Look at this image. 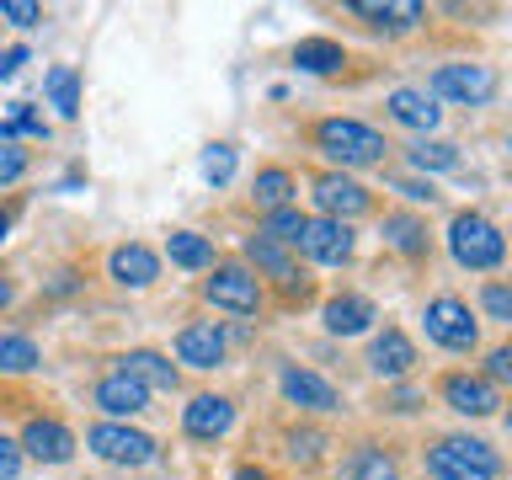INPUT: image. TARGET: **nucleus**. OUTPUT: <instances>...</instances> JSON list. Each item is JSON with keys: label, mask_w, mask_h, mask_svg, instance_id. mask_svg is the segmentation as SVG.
<instances>
[{"label": "nucleus", "mask_w": 512, "mask_h": 480, "mask_svg": "<svg viewBox=\"0 0 512 480\" xmlns=\"http://www.w3.org/2000/svg\"><path fill=\"white\" fill-rule=\"evenodd\" d=\"M315 150L331 166H342V176H347L352 166H379L390 144H384L379 128H368L358 118H326V123H315Z\"/></svg>", "instance_id": "1"}, {"label": "nucleus", "mask_w": 512, "mask_h": 480, "mask_svg": "<svg viewBox=\"0 0 512 480\" xmlns=\"http://www.w3.org/2000/svg\"><path fill=\"white\" fill-rule=\"evenodd\" d=\"M432 480H502V454L486 438H443L427 448Z\"/></svg>", "instance_id": "2"}, {"label": "nucleus", "mask_w": 512, "mask_h": 480, "mask_svg": "<svg viewBox=\"0 0 512 480\" xmlns=\"http://www.w3.org/2000/svg\"><path fill=\"white\" fill-rule=\"evenodd\" d=\"M448 251H454V262L470 267V272H496V267L507 262L502 230H496L486 214H475V208L454 214V224H448Z\"/></svg>", "instance_id": "3"}, {"label": "nucleus", "mask_w": 512, "mask_h": 480, "mask_svg": "<svg viewBox=\"0 0 512 480\" xmlns=\"http://www.w3.org/2000/svg\"><path fill=\"white\" fill-rule=\"evenodd\" d=\"M432 102H459V107H486L496 96V70L491 64H438L432 70V86H427Z\"/></svg>", "instance_id": "4"}, {"label": "nucleus", "mask_w": 512, "mask_h": 480, "mask_svg": "<svg viewBox=\"0 0 512 480\" xmlns=\"http://www.w3.org/2000/svg\"><path fill=\"white\" fill-rule=\"evenodd\" d=\"M203 299L214 304V310H230V315H256L267 294H262V278H256L251 267L224 262V267H214V278L203 283Z\"/></svg>", "instance_id": "5"}, {"label": "nucleus", "mask_w": 512, "mask_h": 480, "mask_svg": "<svg viewBox=\"0 0 512 480\" xmlns=\"http://www.w3.org/2000/svg\"><path fill=\"white\" fill-rule=\"evenodd\" d=\"M422 326H427L432 342L448 347V352H475V342H480V326H475L470 304L454 299V294L432 299V304H427V315H422Z\"/></svg>", "instance_id": "6"}, {"label": "nucleus", "mask_w": 512, "mask_h": 480, "mask_svg": "<svg viewBox=\"0 0 512 480\" xmlns=\"http://www.w3.org/2000/svg\"><path fill=\"white\" fill-rule=\"evenodd\" d=\"M86 448L107 464H150L155 459V438L139 427H128V422H96L86 432Z\"/></svg>", "instance_id": "7"}, {"label": "nucleus", "mask_w": 512, "mask_h": 480, "mask_svg": "<svg viewBox=\"0 0 512 480\" xmlns=\"http://www.w3.org/2000/svg\"><path fill=\"white\" fill-rule=\"evenodd\" d=\"M294 246L310 256V262H320V267H347V262H352V246H358V235H352V224L320 214V219H304V230H299Z\"/></svg>", "instance_id": "8"}, {"label": "nucleus", "mask_w": 512, "mask_h": 480, "mask_svg": "<svg viewBox=\"0 0 512 480\" xmlns=\"http://www.w3.org/2000/svg\"><path fill=\"white\" fill-rule=\"evenodd\" d=\"M310 192H315L320 214H326V219H342V224L374 208V198H368V187H358V182H352V176H342V171H320Z\"/></svg>", "instance_id": "9"}, {"label": "nucleus", "mask_w": 512, "mask_h": 480, "mask_svg": "<svg viewBox=\"0 0 512 480\" xmlns=\"http://www.w3.org/2000/svg\"><path fill=\"white\" fill-rule=\"evenodd\" d=\"M16 448L32 454L38 464H64L75 454V432L64 422H54V416H32V422L22 427V438H16Z\"/></svg>", "instance_id": "10"}, {"label": "nucleus", "mask_w": 512, "mask_h": 480, "mask_svg": "<svg viewBox=\"0 0 512 480\" xmlns=\"http://www.w3.org/2000/svg\"><path fill=\"white\" fill-rule=\"evenodd\" d=\"M438 390L448 400V411H459V416H496L502 411V390L486 384L480 374H448Z\"/></svg>", "instance_id": "11"}, {"label": "nucleus", "mask_w": 512, "mask_h": 480, "mask_svg": "<svg viewBox=\"0 0 512 480\" xmlns=\"http://www.w3.org/2000/svg\"><path fill=\"white\" fill-rule=\"evenodd\" d=\"M278 384H283V395L294 400L299 411H342V395H336V384L320 379V374H310V368H294V363H288L283 374H278Z\"/></svg>", "instance_id": "12"}, {"label": "nucleus", "mask_w": 512, "mask_h": 480, "mask_svg": "<svg viewBox=\"0 0 512 480\" xmlns=\"http://www.w3.org/2000/svg\"><path fill=\"white\" fill-rule=\"evenodd\" d=\"M230 427H235V406H230L224 395H198V400L182 411V432H187V438H198V443H214V438H224Z\"/></svg>", "instance_id": "13"}, {"label": "nucleus", "mask_w": 512, "mask_h": 480, "mask_svg": "<svg viewBox=\"0 0 512 480\" xmlns=\"http://www.w3.org/2000/svg\"><path fill=\"white\" fill-rule=\"evenodd\" d=\"M368 368H374L379 379H406L411 368H416L411 336L400 331V326H384V331L374 336V347H368Z\"/></svg>", "instance_id": "14"}, {"label": "nucleus", "mask_w": 512, "mask_h": 480, "mask_svg": "<svg viewBox=\"0 0 512 480\" xmlns=\"http://www.w3.org/2000/svg\"><path fill=\"white\" fill-rule=\"evenodd\" d=\"M224 331L214 326V320H192V326H182V336H176V358H182L187 368H219L224 363Z\"/></svg>", "instance_id": "15"}, {"label": "nucleus", "mask_w": 512, "mask_h": 480, "mask_svg": "<svg viewBox=\"0 0 512 480\" xmlns=\"http://www.w3.org/2000/svg\"><path fill=\"white\" fill-rule=\"evenodd\" d=\"M107 272H112V283H118V288H150L160 278V256L134 240V246H118L107 256Z\"/></svg>", "instance_id": "16"}, {"label": "nucleus", "mask_w": 512, "mask_h": 480, "mask_svg": "<svg viewBox=\"0 0 512 480\" xmlns=\"http://www.w3.org/2000/svg\"><path fill=\"white\" fill-rule=\"evenodd\" d=\"M336 480H400V459L390 454V448H379V443H358L342 459Z\"/></svg>", "instance_id": "17"}, {"label": "nucleus", "mask_w": 512, "mask_h": 480, "mask_svg": "<svg viewBox=\"0 0 512 480\" xmlns=\"http://www.w3.org/2000/svg\"><path fill=\"white\" fill-rule=\"evenodd\" d=\"M96 406H102L107 416H139L144 406H150V390H144L139 379H128V374H107V379H96Z\"/></svg>", "instance_id": "18"}, {"label": "nucleus", "mask_w": 512, "mask_h": 480, "mask_svg": "<svg viewBox=\"0 0 512 480\" xmlns=\"http://www.w3.org/2000/svg\"><path fill=\"white\" fill-rule=\"evenodd\" d=\"M390 118L406 123V128H416V134H432V128H438V118H443V107L432 102L427 91L400 86V91H390Z\"/></svg>", "instance_id": "19"}, {"label": "nucleus", "mask_w": 512, "mask_h": 480, "mask_svg": "<svg viewBox=\"0 0 512 480\" xmlns=\"http://www.w3.org/2000/svg\"><path fill=\"white\" fill-rule=\"evenodd\" d=\"M118 374L139 379L144 390H176V368H171V358H160V352H150V347L123 352V358H118Z\"/></svg>", "instance_id": "20"}, {"label": "nucleus", "mask_w": 512, "mask_h": 480, "mask_svg": "<svg viewBox=\"0 0 512 480\" xmlns=\"http://www.w3.org/2000/svg\"><path fill=\"white\" fill-rule=\"evenodd\" d=\"M374 326V304H368L363 294H336L326 299V331L331 336H358Z\"/></svg>", "instance_id": "21"}, {"label": "nucleus", "mask_w": 512, "mask_h": 480, "mask_svg": "<svg viewBox=\"0 0 512 480\" xmlns=\"http://www.w3.org/2000/svg\"><path fill=\"white\" fill-rule=\"evenodd\" d=\"M294 64L304 75H336L347 64V48L331 43V38H299L294 43Z\"/></svg>", "instance_id": "22"}, {"label": "nucleus", "mask_w": 512, "mask_h": 480, "mask_svg": "<svg viewBox=\"0 0 512 480\" xmlns=\"http://www.w3.org/2000/svg\"><path fill=\"white\" fill-rule=\"evenodd\" d=\"M294 192H299V182H294V171L288 166H262L256 171V182H251V198H256V208H288L294 203Z\"/></svg>", "instance_id": "23"}, {"label": "nucleus", "mask_w": 512, "mask_h": 480, "mask_svg": "<svg viewBox=\"0 0 512 480\" xmlns=\"http://www.w3.org/2000/svg\"><path fill=\"white\" fill-rule=\"evenodd\" d=\"M384 240H390L400 256H411V262L427 256V224L416 214H384Z\"/></svg>", "instance_id": "24"}, {"label": "nucleus", "mask_w": 512, "mask_h": 480, "mask_svg": "<svg viewBox=\"0 0 512 480\" xmlns=\"http://www.w3.org/2000/svg\"><path fill=\"white\" fill-rule=\"evenodd\" d=\"M166 256H171L176 267H187V272L214 267V246H208L198 230H171V235H166Z\"/></svg>", "instance_id": "25"}, {"label": "nucleus", "mask_w": 512, "mask_h": 480, "mask_svg": "<svg viewBox=\"0 0 512 480\" xmlns=\"http://www.w3.org/2000/svg\"><path fill=\"white\" fill-rule=\"evenodd\" d=\"M43 91H48V102H54L59 118H80V75L70 64H54V70L43 75Z\"/></svg>", "instance_id": "26"}, {"label": "nucleus", "mask_w": 512, "mask_h": 480, "mask_svg": "<svg viewBox=\"0 0 512 480\" xmlns=\"http://www.w3.org/2000/svg\"><path fill=\"white\" fill-rule=\"evenodd\" d=\"M347 11H352V16H363V22H374V27H416V22H422V6H416V0H400V6H374V0H352Z\"/></svg>", "instance_id": "27"}, {"label": "nucleus", "mask_w": 512, "mask_h": 480, "mask_svg": "<svg viewBox=\"0 0 512 480\" xmlns=\"http://www.w3.org/2000/svg\"><path fill=\"white\" fill-rule=\"evenodd\" d=\"M38 363H43V352H38L32 336H22V331L0 336V374H32Z\"/></svg>", "instance_id": "28"}, {"label": "nucleus", "mask_w": 512, "mask_h": 480, "mask_svg": "<svg viewBox=\"0 0 512 480\" xmlns=\"http://www.w3.org/2000/svg\"><path fill=\"white\" fill-rule=\"evenodd\" d=\"M246 256H251L256 267H267V272H272V278H278V283L299 278V267L288 262V251L278 246V240H267V235H251V240H246Z\"/></svg>", "instance_id": "29"}, {"label": "nucleus", "mask_w": 512, "mask_h": 480, "mask_svg": "<svg viewBox=\"0 0 512 480\" xmlns=\"http://www.w3.org/2000/svg\"><path fill=\"white\" fill-rule=\"evenodd\" d=\"M411 166L416 171H454L459 166V150L448 139H416L411 144Z\"/></svg>", "instance_id": "30"}, {"label": "nucleus", "mask_w": 512, "mask_h": 480, "mask_svg": "<svg viewBox=\"0 0 512 480\" xmlns=\"http://www.w3.org/2000/svg\"><path fill=\"white\" fill-rule=\"evenodd\" d=\"M299 230H304V214H299L294 203H288V208H272V214L262 219V235H267V240H278V246H294Z\"/></svg>", "instance_id": "31"}, {"label": "nucleus", "mask_w": 512, "mask_h": 480, "mask_svg": "<svg viewBox=\"0 0 512 480\" xmlns=\"http://www.w3.org/2000/svg\"><path fill=\"white\" fill-rule=\"evenodd\" d=\"M320 448H326V432H315V427H294V432H288V459H294V464H315Z\"/></svg>", "instance_id": "32"}, {"label": "nucleus", "mask_w": 512, "mask_h": 480, "mask_svg": "<svg viewBox=\"0 0 512 480\" xmlns=\"http://www.w3.org/2000/svg\"><path fill=\"white\" fill-rule=\"evenodd\" d=\"M203 176L214 187L230 182V176H235V150H230V144H208V150H203Z\"/></svg>", "instance_id": "33"}, {"label": "nucleus", "mask_w": 512, "mask_h": 480, "mask_svg": "<svg viewBox=\"0 0 512 480\" xmlns=\"http://www.w3.org/2000/svg\"><path fill=\"white\" fill-rule=\"evenodd\" d=\"M22 176H27V150H16V144L0 139V187L22 182Z\"/></svg>", "instance_id": "34"}, {"label": "nucleus", "mask_w": 512, "mask_h": 480, "mask_svg": "<svg viewBox=\"0 0 512 480\" xmlns=\"http://www.w3.org/2000/svg\"><path fill=\"white\" fill-rule=\"evenodd\" d=\"M480 304H486V315L496 320V326H507V320H512V294H507V283H486Z\"/></svg>", "instance_id": "35"}, {"label": "nucleus", "mask_w": 512, "mask_h": 480, "mask_svg": "<svg viewBox=\"0 0 512 480\" xmlns=\"http://www.w3.org/2000/svg\"><path fill=\"white\" fill-rule=\"evenodd\" d=\"M0 16H6L11 27H38L43 6H32V0H0Z\"/></svg>", "instance_id": "36"}, {"label": "nucleus", "mask_w": 512, "mask_h": 480, "mask_svg": "<svg viewBox=\"0 0 512 480\" xmlns=\"http://www.w3.org/2000/svg\"><path fill=\"white\" fill-rule=\"evenodd\" d=\"M384 182H390L395 192H400V198H411V203H438V192H432V182H411V176H384Z\"/></svg>", "instance_id": "37"}, {"label": "nucleus", "mask_w": 512, "mask_h": 480, "mask_svg": "<svg viewBox=\"0 0 512 480\" xmlns=\"http://www.w3.org/2000/svg\"><path fill=\"white\" fill-rule=\"evenodd\" d=\"M16 475H22V448H16V438L0 432V480H16Z\"/></svg>", "instance_id": "38"}, {"label": "nucleus", "mask_w": 512, "mask_h": 480, "mask_svg": "<svg viewBox=\"0 0 512 480\" xmlns=\"http://www.w3.org/2000/svg\"><path fill=\"white\" fill-rule=\"evenodd\" d=\"M507 379H512V352L496 347L491 358H486V384H507Z\"/></svg>", "instance_id": "39"}, {"label": "nucleus", "mask_w": 512, "mask_h": 480, "mask_svg": "<svg viewBox=\"0 0 512 480\" xmlns=\"http://www.w3.org/2000/svg\"><path fill=\"white\" fill-rule=\"evenodd\" d=\"M22 64H27V48H22V43L6 48V54H0V80H11L16 70H22Z\"/></svg>", "instance_id": "40"}, {"label": "nucleus", "mask_w": 512, "mask_h": 480, "mask_svg": "<svg viewBox=\"0 0 512 480\" xmlns=\"http://www.w3.org/2000/svg\"><path fill=\"white\" fill-rule=\"evenodd\" d=\"M235 480H272L262 464H235Z\"/></svg>", "instance_id": "41"}, {"label": "nucleus", "mask_w": 512, "mask_h": 480, "mask_svg": "<svg viewBox=\"0 0 512 480\" xmlns=\"http://www.w3.org/2000/svg\"><path fill=\"white\" fill-rule=\"evenodd\" d=\"M416 406H422V395H416V390H400L395 395V411H416Z\"/></svg>", "instance_id": "42"}, {"label": "nucleus", "mask_w": 512, "mask_h": 480, "mask_svg": "<svg viewBox=\"0 0 512 480\" xmlns=\"http://www.w3.org/2000/svg\"><path fill=\"white\" fill-rule=\"evenodd\" d=\"M11 299H16V288H11V278H0V310H6Z\"/></svg>", "instance_id": "43"}, {"label": "nucleus", "mask_w": 512, "mask_h": 480, "mask_svg": "<svg viewBox=\"0 0 512 480\" xmlns=\"http://www.w3.org/2000/svg\"><path fill=\"white\" fill-rule=\"evenodd\" d=\"M6 230H11V208H0V246H6Z\"/></svg>", "instance_id": "44"}]
</instances>
